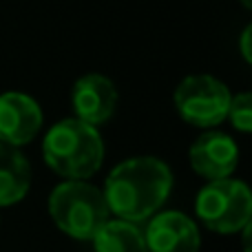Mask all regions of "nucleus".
<instances>
[{
    "label": "nucleus",
    "mask_w": 252,
    "mask_h": 252,
    "mask_svg": "<svg viewBox=\"0 0 252 252\" xmlns=\"http://www.w3.org/2000/svg\"><path fill=\"white\" fill-rule=\"evenodd\" d=\"M173 190V173L157 157H130L118 164L104 182V199L111 215L142 223L157 215Z\"/></svg>",
    "instance_id": "f257e3e1"
},
{
    "label": "nucleus",
    "mask_w": 252,
    "mask_h": 252,
    "mask_svg": "<svg viewBox=\"0 0 252 252\" xmlns=\"http://www.w3.org/2000/svg\"><path fill=\"white\" fill-rule=\"evenodd\" d=\"M42 155L47 166L60 177L87 182L104 161V142L95 126L71 118L49 128L42 142Z\"/></svg>",
    "instance_id": "f03ea898"
},
{
    "label": "nucleus",
    "mask_w": 252,
    "mask_h": 252,
    "mask_svg": "<svg viewBox=\"0 0 252 252\" xmlns=\"http://www.w3.org/2000/svg\"><path fill=\"white\" fill-rule=\"evenodd\" d=\"M49 215L64 235L78 241H93L111 219L104 192L89 182L66 179L49 195Z\"/></svg>",
    "instance_id": "7ed1b4c3"
},
{
    "label": "nucleus",
    "mask_w": 252,
    "mask_h": 252,
    "mask_svg": "<svg viewBox=\"0 0 252 252\" xmlns=\"http://www.w3.org/2000/svg\"><path fill=\"white\" fill-rule=\"evenodd\" d=\"M195 213L197 219L213 232H241L252 219V188L230 177L208 182L197 192Z\"/></svg>",
    "instance_id": "20e7f679"
},
{
    "label": "nucleus",
    "mask_w": 252,
    "mask_h": 252,
    "mask_svg": "<svg viewBox=\"0 0 252 252\" xmlns=\"http://www.w3.org/2000/svg\"><path fill=\"white\" fill-rule=\"evenodd\" d=\"M230 91L213 75H188L175 91V106L192 126L213 128L228 118Z\"/></svg>",
    "instance_id": "39448f33"
},
{
    "label": "nucleus",
    "mask_w": 252,
    "mask_h": 252,
    "mask_svg": "<svg viewBox=\"0 0 252 252\" xmlns=\"http://www.w3.org/2000/svg\"><path fill=\"white\" fill-rule=\"evenodd\" d=\"M148 252H199V228L188 215L166 210L151 217L144 230Z\"/></svg>",
    "instance_id": "423d86ee"
},
{
    "label": "nucleus",
    "mask_w": 252,
    "mask_h": 252,
    "mask_svg": "<svg viewBox=\"0 0 252 252\" xmlns=\"http://www.w3.org/2000/svg\"><path fill=\"white\" fill-rule=\"evenodd\" d=\"M188 159L197 175L206 177L208 182H217L235 173L239 164V148L230 135L208 130L192 142Z\"/></svg>",
    "instance_id": "0eeeda50"
},
{
    "label": "nucleus",
    "mask_w": 252,
    "mask_h": 252,
    "mask_svg": "<svg viewBox=\"0 0 252 252\" xmlns=\"http://www.w3.org/2000/svg\"><path fill=\"white\" fill-rule=\"evenodd\" d=\"M42 128V111L33 97L18 91L0 95V142L7 146H25Z\"/></svg>",
    "instance_id": "6e6552de"
},
{
    "label": "nucleus",
    "mask_w": 252,
    "mask_h": 252,
    "mask_svg": "<svg viewBox=\"0 0 252 252\" xmlns=\"http://www.w3.org/2000/svg\"><path fill=\"white\" fill-rule=\"evenodd\" d=\"M71 102H73L75 118L91 126H97L104 124L113 115L115 104H118V91L109 78L91 73L75 82Z\"/></svg>",
    "instance_id": "1a4fd4ad"
},
{
    "label": "nucleus",
    "mask_w": 252,
    "mask_h": 252,
    "mask_svg": "<svg viewBox=\"0 0 252 252\" xmlns=\"http://www.w3.org/2000/svg\"><path fill=\"white\" fill-rule=\"evenodd\" d=\"M31 186V166L16 146L0 142V208L22 201Z\"/></svg>",
    "instance_id": "9d476101"
},
{
    "label": "nucleus",
    "mask_w": 252,
    "mask_h": 252,
    "mask_svg": "<svg viewBox=\"0 0 252 252\" xmlns=\"http://www.w3.org/2000/svg\"><path fill=\"white\" fill-rule=\"evenodd\" d=\"M95 252H148L144 230L124 219H109L93 237Z\"/></svg>",
    "instance_id": "9b49d317"
},
{
    "label": "nucleus",
    "mask_w": 252,
    "mask_h": 252,
    "mask_svg": "<svg viewBox=\"0 0 252 252\" xmlns=\"http://www.w3.org/2000/svg\"><path fill=\"white\" fill-rule=\"evenodd\" d=\"M228 118L241 133H252V93H239L230 97Z\"/></svg>",
    "instance_id": "f8f14e48"
},
{
    "label": "nucleus",
    "mask_w": 252,
    "mask_h": 252,
    "mask_svg": "<svg viewBox=\"0 0 252 252\" xmlns=\"http://www.w3.org/2000/svg\"><path fill=\"white\" fill-rule=\"evenodd\" d=\"M241 53H244V58L252 64V25L248 27V29L241 33Z\"/></svg>",
    "instance_id": "ddd939ff"
},
{
    "label": "nucleus",
    "mask_w": 252,
    "mask_h": 252,
    "mask_svg": "<svg viewBox=\"0 0 252 252\" xmlns=\"http://www.w3.org/2000/svg\"><path fill=\"white\" fill-rule=\"evenodd\" d=\"M241 248H244V252H252V219L241 230Z\"/></svg>",
    "instance_id": "4468645a"
},
{
    "label": "nucleus",
    "mask_w": 252,
    "mask_h": 252,
    "mask_svg": "<svg viewBox=\"0 0 252 252\" xmlns=\"http://www.w3.org/2000/svg\"><path fill=\"white\" fill-rule=\"evenodd\" d=\"M241 4H244V7H248V9H252V0H241Z\"/></svg>",
    "instance_id": "2eb2a0df"
}]
</instances>
